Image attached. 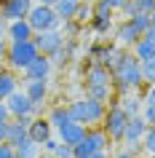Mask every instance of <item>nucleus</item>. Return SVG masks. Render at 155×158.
Segmentation results:
<instances>
[{"instance_id": "c9c22d12", "label": "nucleus", "mask_w": 155, "mask_h": 158, "mask_svg": "<svg viewBox=\"0 0 155 158\" xmlns=\"http://www.w3.org/2000/svg\"><path fill=\"white\" fill-rule=\"evenodd\" d=\"M56 145H59V137H48V139L43 142L40 148H43V150H46V153H48V156H51V153L56 150Z\"/></svg>"}, {"instance_id": "58836bf2", "label": "nucleus", "mask_w": 155, "mask_h": 158, "mask_svg": "<svg viewBox=\"0 0 155 158\" xmlns=\"http://www.w3.org/2000/svg\"><path fill=\"white\" fill-rule=\"evenodd\" d=\"M115 158H137V150H131V148H123V150H120V153H118Z\"/></svg>"}, {"instance_id": "b1692460", "label": "nucleus", "mask_w": 155, "mask_h": 158, "mask_svg": "<svg viewBox=\"0 0 155 158\" xmlns=\"http://www.w3.org/2000/svg\"><path fill=\"white\" fill-rule=\"evenodd\" d=\"M48 121H51V126H54V129L64 126L67 121H72V118H70V110H67V105H56V107H51Z\"/></svg>"}, {"instance_id": "8fccbe9b", "label": "nucleus", "mask_w": 155, "mask_h": 158, "mask_svg": "<svg viewBox=\"0 0 155 158\" xmlns=\"http://www.w3.org/2000/svg\"><path fill=\"white\" fill-rule=\"evenodd\" d=\"M78 3H80V0H78Z\"/></svg>"}, {"instance_id": "f03ea898", "label": "nucleus", "mask_w": 155, "mask_h": 158, "mask_svg": "<svg viewBox=\"0 0 155 158\" xmlns=\"http://www.w3.org/2000/svg\"><path fill=\"white\" fill-rule=\"evenodd\" d=\"M67 110H70V118L78 121V123H83V126H99L102 121H104L107 105H104V102L91 99V97H83V99L70 102Z\"/></svg>"}, {"instance_id": "6ab92c4d", "label": "nucleus", "mask_w": 155, "mask_h": 158, "mask_svg": "<svg viewBox=\"0 0 155 158\" xmlns=\"http://www.w3.org/2000/svg\"><path fill=\"white\" fill-rule=\"evenodd\" d=\"M115 38H118V46H123V48L128 46V48H131V46H134V43L142 38V32H139L137 27H134L128 19H126V22H123V24L115 30Z\"/></svg>"}, {"instance_id": "9d476101", "label": "nucleus", "mask_w": 155, "mask_h": 158, "mask_svg": "<svg viewBox=\"0 0 155 158\" xmlns=\"http://www.w3.org/2000/svg\"><path fill=\"white\" fill-rule=\"evenodd\" d=\"M24 94L30 97V102L35 105V113L40 110V105L48 97V81H40V78H24Z\"/></svg>"}, {"instance_id": "ddd939ff", "label": "nucleus", "mask_w": 155, "mask_h": 158, "mask_svg": "<svg viewBox=\"0 0 155 158\" xmlns=\"http://www.w3.org/2000/svg\"><path fill=\"white\" fill-rule=\"evenodd\" d=\"M35 3L32 0H6L3 3V11H0V16L6 19V22H14V19H27L30 8H32Z\"/></svg>"}, {"instance_id": "2f4dec72", "label": "nucleus", "mask_w": 155, "mask_h": 158, "mask_svg": "<svg viewBox=\"0 0 155 158\" xmlns=\"http://www.w3.org/2000/svg\"><path fill=\"white\" fill-rule=\"evenodd\" d=\"M91 8H94V16H112V8L107 6V0H96Z\"/></svg>"}, {"instance_id": "aec40b11", "label": "nucleus", "mask_w": 155, "mask_h": 158, "mask_svg": "<svg viewBox=\"0 0 155 158\" xmlns=\"http://www.w3.org/2000/svg\"><path fill=\"white\" fill-rule=\"evenodd\" d=\"M19 89V81H16V75L11 73V70H0V99L6 102L11 97V94Z\"/></svg>"}, {"instance_id": "49530a36", "label": "nucleus", "mask_w": 155, "mask_h": 158, "mask_svg": "<svg viewBox=\"0 0 155 158\" xmlns=\"http://www.w3.org/2000/svg\"><path fill=\"white\" fill-rule=\"evenodd\" d=\"M38 3H43V6H56V0H38Z\"/></svg>"}, {"instance_id": "c03bdc74", "label": "nucleus", "mask_w": 155, "mask_h": 158, "mask_svg": "<svg viewBox=\"0 0 155 158\" xmlns=\"http://www.w3.org/2000/svg\"><path fill=\"white\" fill-rule=\"evenodd\" d=\"M88 158H107V150H96V153H91Z\"/></svg>"}, {"instance_id": "4be33fe9", "label": "nucleus", "mask_w": 155, "mask_h": 158, "mask_svg": "<svg viewBox=\"0 0 155 158\" xmlns=\"http://www.w3.org/2000/svg\"><path fill=\"white\" fill-rule=\"evenodd\" d=\"M54 11H56L59 22H70V19H75V11H78V0H56Z\"/></svg>"}, {"instance_id": "37998d69", "label": "nucleus", "mask_w": 155, "mask_h": 158, "mask_svg": "<svg viewBox=\"0 0 155 158\" xmlns=\"http://www.w3.org/2000/svg\"><path fill=\"white\" fill-rule=\"evenodd\" d=\"M6 30H8V22L0 16V38H6Z\"/></svg>"}, {"instance_id": "6e6552de", "label": "nucleus", "mask_w": 155, "mask_h": 158, "mask_svg": "<svg viewBox=\"0 0 155 158\" xmlns=\"http://www.w3.org/2000/svg\"><path fill=\"white\" fill-rule=\"evenodd\" d=\"M147 131V121L142 118V113L139 115H131L128 118V123H126V131H123V145L131 150H139V145H142V137H145Z\"/></svg>"}, {"instance_id": "7c9ffc66", "label": "nucleus", "mask_w": 155, "mask_h": 158, "mask_svg": "<svg viewBox=\"0 0 155 158\" xmlns=\"http://www.w3.org/2000/svg\"><path fill=\"white\" fill-rule=\"evenodd\" d=\"M62 24H64V30H62L64 38H75V35L80 32V22L78 19H70V22H62Z\"/></svg>"}, {"instance_id": "e433bc0d", "label": "nucleus", "mask_w": 155, "mask_h": 158, "mask_svg": "<svg viewBox=\"0 0 155 158\" xmlns=\"http://www.w3.org/2000/svg\"><path fill=\"white\" fill-rule=\"evenodd\" d=\"M137 3H139V11H147V14L155 11V0H137Z\"/></svg>"}, {"instance_id": "c85d7f7f", "label": "nucleus", "mask_w": 155, "mask_h": 158, "mask_svg": "<svg viewBox=\"0 0 155 158\" xmlns=\"http://www.w3.org/2000/svg\"><path fill=\"white\" fill-rule=\"evenodd\" d=\"M142 75H145V86L155 83V56L142 59Z\"/></svg>"}, {"instance_id": "393cba45", "label": "nucleus", "mask_w": 155, "mask_h": 158, "mask_svg": "<svg viewBox=\"0 0 155 158\" xmlns=\"http://www.w3.org/2000/svg\"><path fill=\"white\" fill-rule=\"evenodd\" d=\"M120 107L126 110L128 115H139V113H142V99H139L137 94L131 91V94H126V97L120 99Z\"/></svg>"}, {"instance_id": "9b49d317", "label": "nucleus", "mask_w": 155, "mask_h": 158, "mask_svg": "<svg viewBox=\"0 0 155 158\" xmlns=\"http://www.w3.org/2000/svg\"><path fill=\"white\" fill-rule=\"evenodd\" d=\"M86 129H88V126L78 123V121H67L64 126H59V129H56V137H59V142H64V145H70V148H75V145L86 137Z\"/></svg>"}, {"instance_id": "473e14b6", "label": "nucleus", "mask_w": 155, "mask_h": 158, "mask_svg": "<svg viewBox=\"0 0 155 158\" xmlns=\"http://www.w3.org/2000/svg\"><path fill=\"white\" fill-rule=\"evenodd\" d=\"M51 156H54V158H72V148H70V145H64V142H59L56 150H54Z\"/></svg>"}, {"instance_id": "5701e85b", "label": "nucleus", "mask_w": 155, "mask_h": 158, "mask_svg": "<svg viewBox=\"0 0 155 158\" xmlns=\"http://www.w3.org/2000/svg\"><path fill=\"white\" fill-rule=\"evenodd\" d=\"M14 150H16V158H38V156H40V145L32 142L30 137H27L24 142H19Z\"/></svg>"}, {"instance_id": "cd10ccee", "label": "nucleus", "mask_w": 155, "mask_h": 158, "mask_svg": "<svg viewBox=\"0 0 155 158\" xmlns=\"http://www.w3.org/2000/svg\"><path fill=\"white\" fill-rule=\"evenodd\" d=\"M128 22L137 27L139 32H147V30H150V14H147V11H139V14L128 16Z\"/></svg>"}, {"instance_id": "4468645a", "label": "nucleus", "mask_w": 155, "mask_h": 158, "mask_svg": "<svg viewBox=\"0 0 155 158\" xmlns=\"http://www.w3.org/2000/svg\"><path fill=\"white\" fill-rule=\"evenodd\" d=\"M27 137L32 142H38V145H43L48 137H54V126H51L48 118H32L30 126H27Z\"/></svg>"}, {"instance_id": "f257e3e1", "label": "nucleus", "mask_w": 155, "mask_h": 158, "mask_svg": "<svg viewBox=\"0 0 155 158\" xmlns=\"http://www.w3.org/2000/svg\"><path fill=\"white\" fill-rule=\"evenodd\" d=\"M107 70H110V75H112V89L120 94V97H126V94H131V91H137V89L145 86L142 62H139L134 54H128L123 46L118 48L112 64L107 67Z\"/></svg>"}, {"instance_id": "2eb2a0df", "label": "nucleus", "mask_w": 155, "mask_h": 158, "mask_svg": "<svg viewBox=\"0 0 155 158\" xmlns=\"http://www.w3.org/2000/svg\"><path fill=\"white\" fill-rule=\"evenodd\" d=\"M131 54H134L139 62H142V59L155 56V30H153V27H150L147 32H142V38L131 46Z\"/></svg>"}, {"instance_id": "f704fd0d", "label": "nucleus", "mask_w": 155, "mask_h": 158, "mask_svg": "<svg viewBox=\"0 0 155 158\" xmlns=\"http://www.w3.org/2000/svg\"><path fill=\"white\" fill-rule=\"evenodd\" d=\"M120 11L126 14V19H128V16H134V14H139V3H137V0H128V3H126Z\"/></svg>"}, {"instance_id": "1a4fd4ad", "label": "nucleus", "mask_w": 155, "mask_h": 158, "mask_svg": "<svg viewBox=\"0 0 155 158\" xmlns=\"http://www.w3.org/2000/svg\"><path fill=\"white\" fill-rule=\"evenodd\" d=\"M6 107H8V113H11V118H22V115H35V105L30 102V97L24 94V89L22 91H14L6 99Z\"/></svg>"}, {"instance_id": "f8f14e48", "label": "nucleus", "mask_w": 155, "mask_h": 158, "mask_svg": "<svg viewBox=\"0 0 155 158\" xmlns=\"http://www.w3.org/2000/svg\"><path fill=\"white\" fill-rule=\"evenodd\" d=\"M102 86H112V75L104 64H94L86 70V89H102Z\"/></svg>"}, {"instance_id": "f3484780", "label": "nucleus", "mask_w": 155, "mask_h": 158, "mask_svg": "<svg viewBox=\"0 0 155 158\" xmlns=\"http://www.w3.org/2000/svg\"><path fill=\"white\" fill-rule=\"evenodd\" d=\"M32 24L27 22V19H14V22H8V30H6V38L8 40H32Z\"/></svg>"}, {"instance_id": "a19ab883", "label": "nucleus", "mask_w": 155, "mask_h": 158, "mask_svg": "<svg viewBox=\"0 0 155 158\" xmlns=\"http://www.w3.org/2000/svg\"><path fill=\"white\" fill-rule=\"evenodd\" d=\"M11 118V113H8V107H6V102L0 99V121H8Z\"/></svg>"}, {"instance_id": "20e7f679", "label": "nucleus", "mask_w": 155, "mask_h": 158, "mask_svg": "<svg viewBox=\"0 0 155 158\" xmlns=\"http://www.w3.org/2000/svg\"><path fill=\"white\" fill-rule=\"evenodd\" d=\"M107 145H110V137H107L104 129H102V126H99V129L88 126V129H86V137L72 148V156L75 158H88L91 153H96V150H107Z\"/></svg>"}, {"instance_id": "39448f33", "label": "nucleus", "mask_w": 155, "mask_h": 158, "mask_svg": "<svg viewBox=\"0 0 155 158\" xmlns=\"http://www.w3.org/2000/svg\"><path fill=\"white\" fill-rule=\"evenodd\" d=\"M128 113L118 105V102H110L107 105V113H104V121H102V129L107 131L110 139H123V131H126V123H128Z\"/></svg>"}, {"instance_id": "603ef678", "label": "nucleus", "mask_w": 155, "mask_h": 158, "mask_svg": "<svg viewBox=\"0 0 155 158\" xmlns=\"http://www.w3.org/2000/svg\"><path fill=\"white\" fill-rule=\"evenodd\" d=\"M72 158H75V156H72Z\"/></svg>"}, {"instance_id": "0eeeda50", "label": "nucleus", "mask_w": 155, "mask_h": 158, "mask_svg": "<svg viewBox=\"0 0 155 158\" xmlns=\"http://www.w3.org/2000/svg\"><path fill=\"white\" fill-rule=\"evenodd\" d=\"M35 46H38V51L40 54H46V56H51V54H56L62 46H64V35H62V30H43V32H35L32 35Z\"/></svg>"}, {"instance_id": "412c9836", "label": "nucleus", "mask_w": 155, "mask_h": 158, "mask_svg": "<svg viewBox=\"0 0 155 158\" xmlns=\"http://www.w3.org/2000/svg\"><path fill=\"white\" fill-rule=\"evenodd\" d=\"M142 118L147 123H155V83L147 86V94L142 97Z\"/></svg>"}, {"instance_id": "dca6fc26", "label": "nucleus", "mask_w": 155, "mask_h": 158, "mask_svg": "<svg viewBox=\"0 0 155 158\" xmlns=\"http://www.w3.org/2000/svg\"><path fill=\"white\" fill-rule=\"evenodd\" d=\"M30 121H32V115H22V118L8 121V134H6V142H8V145H14V148H16L19 142H24V139H27V126H30Z\"/></svg>"}, {"instance_id": "a878e982", "label": "nucleus", "mask_w": 155, "mask_h": 158, "mask_svg": "<svg viewBox=\"0 0 155 158\" xmlns=\"http://www.w3.org/2000/svg\"><path fill=\"white\" fill-rule=\"evenodd\" d=\"M88 24H91V30L96 35H107L112 30V16H91Z\"/></svg>"}, {"instance_id": "4c0bfd02", "label": "nucleus", "mask_w": 155, "mask_h": 158, "mask_svg": "<svg viewBox=\"0 0 155 158\" xmlns=\"http://www.w3.org/2000/svg\"><path fill=\"white\" fill-rule=\"evenodd\" d=\"M6 51H8V38H0V62H6Z\"/></svg>"}, {"instance_id": "423d86ee", "label": "nucleus", "mask_w": 155, "mask_h": 158, "mask_svg": "<svg viewBox=\"0 0 155 158\" xmlns=\"http://www.w3.org/2000/svg\"><path fill=\"white\" fill-rule=\"evenodd\" d=\"M27 22L32 24L35 32H43V30H56L62 22H59L56 11H54V6H43V3H38V6H32L30 8V14H27Z\"/></svg>"}, {"instance_id": "72a5a7b5", "label": "nucleus", "mask_w": 155, "mask_h": 158, "mask_svg": "<svg viewBox=\"0 0 155 158\" xmlns=\"http://www.w3.org/2000/svg\"><path fill=\"white\" fill-rule=\"evenodd\" d=\"M0 158H16V150L8 142H0Z\"/></svg>"}, {"instance_id": "7ed1b4c3", "label": "nucleus", "mask_w": 155, "mask_h": 158, "mask_svg": "<svg viewBox=\"0 0 155 158\" xmlns=\"http://www.w3.org/2000/svg\"><path fill=\"white\" fill-rule=\"evenodd\" d=\"M40 51L35 46V40H8V51H6V62H8L11 70H22L24 73L27 67L32 64V59L38 56Z\"/></svg>"}, {"instance_id": "a18cd8bd", "label": "nucleus", "mask_w": 155, "mask_h": 158, "mask_svg": "<svg viewBox=\"0 0 155 158\" xmlns=\"http://www.w3.org/2000/svg\"><path fill=\"white\" fill-rule=\"evenodd\" d=\"M150 27L155 30V11H150Z\"/></svg>"}, {"instance_id": "de8ad7c7", "label": "nucleus", "mask_w": 155, "mask_h": 158, "mask_svg": "<svg viewBox=\"0 0 155 158\" xmlns=\"http://www.w3.org/2000/svg\"><path fill=\"white\" fill-rule=\"evenodd\" d=\"M3 3H6V0H0V11H3Z\"/></svg>"}, {"instance_id": "a211bd4d", "label": "nucleus", "mask_w": 155, "mask_h": 158, "mask_svg": "<svg viewBox=\"0 0 155 158\" xmlns=\"http://www.w3.org/2000/svg\"><path fill=\"white\" fill-rule=\"evenodd\" d=\"M51 59L46 56V54H38V56L32 59V64L24 70L27 78H40V81H48V75H51Z\"/></svg>"}, {"instance_id": "c756f323", "label": "nucleus", "mask_w": 155, "mask_h": 158, "mask_svg": "<svg viewBox=\"0 0 155 158\" xmlns=\"http://www.w3.org/2000/svg\"><path fill=\"white\" fill-rule=\"evenodd\" d=\"M91 16H94V8H91V6H86V3L80 0V3H78V11H75V19L83 24V22H88Z\"/></svg>"}, {"instance_id": "3c124183", "label": "nucleus", "mask_w": 155, "mask_h": 158, "mask_svg": "<svg viewBox=\"0 0 155 158\" xmlns=\"http://www.w3.org/2000/svg\"><path fill=\"white\" fill-rule=\"evenodd\" d=\"M0 142H3V139H0Z\"/></svg>"}, {"instance_id": "79ce46f5", "label": "nucleus", "mask_w": 155, "mask_h": 158, "mask_svg": "<svg viewBox=\"0 0 155 158\" xmlns=\"http://www.w3.org/2000/svg\"><path fill=\"white\" fill-rule=\"evenodd\" d=\"M11 121V118H8ZM8 121H0V139L6 142V134H8Z\"/></svg>"}, {"instance_id": "09e8293b", "label": "nucleus", "mask_w": 155, "mask_h": 158, "mask_svg": "<svg viewBox=\"0 0 155 158\" xmlns=\"http://www.w3.org/2000/svg\"><path fill=\"white\" fill-rule=\"evenodd\" d=\"M150 158H155V156H150Z\"/></svg>"}, {"instance_id": "ea45409f", "label": "nucleus", "mask_w": 155, "mask_h": 158, "mask_svg": "<svg viewBox=\"0 0 155 158\" xmlns=\"http://www.w3.org/2000/svg\"><path fill=\"white\" fill-rule=\"evenodd\" d=\"M126 3H128V0H107V6H110L112 11H120L123 6H126Z\"/></svg>"}, {"instance_id": "bb28decb", "label": "nucleus", "mask_w": 155, "mask_h": 158, "mask_svg": "<svg viewBox=\"0 0 155 158\" xmlns=\"http://www.w3.org/2000/svg\"><path fill=\"white\" fill-rule=\"evenodd\" d=\"M142 148L147 156H155V123H147V131L142 137Z\"/></svg>"}]
</instances>
